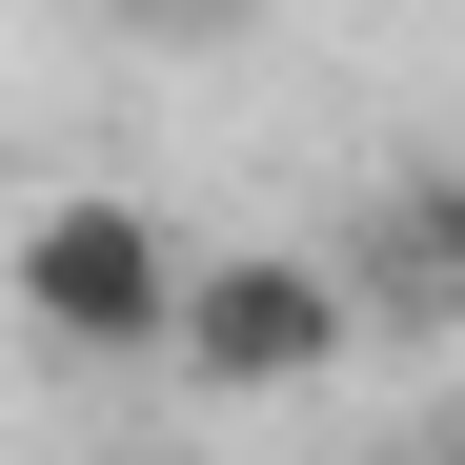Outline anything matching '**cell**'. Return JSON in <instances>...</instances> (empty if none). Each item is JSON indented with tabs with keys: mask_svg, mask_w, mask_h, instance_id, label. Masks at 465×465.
I'll use <instances>...</instances> for the list:
<instances>
[{
	"mask_svg": "<svg viewBox=\"0 0 465 465\" xmlns=\"http://www.w3.org/2000/svg\"><path fill=\"white\" fill-rule=\"evenodd\" d=\"M364 344V283L324 243H183V303H163V364L203 405H303Z\"/></svg>",
	"mask_w": 465,
	"mask_h": 465,
	"instance_id": "cell-1",
	"label": "cell"
},
{
	"mask_svg": "<svg viewBox=\"0 0 465 465\" xmlns=\"http://www.w3.org/2000/svg\"><path fill=\"white\" fill-rule=\"evenodd\" d=\"M0 303L61 344V364H163V303H183V223L142 183H61L21 243H0Z\"/></svg>",
	"mask_w": 465,
	"mask_h": 465,
	"instance_id": "cell-2",
	"label": "cell"
},
{
	"mask_svg": "<svg viewBox=\"0 0 465 465\" xmlns=\"http://www.w3.org/2000/svg\"><path fill=\"white\" fill-rule=\"evenodd\" d=\"M364 303H405V324H465V163H405L384 183V223L344 243Z\"/></svg>",
	"mask_w": 465,
	"mask_h": 465,
	"instance_id": "cell-3",
	"label": "cell"
},
{
	"mask_svg": "<svg viewBox=\"0 0 465 465\" xmlns=\"http://www.w3.org/2000/svg\"><path fill=\"white\" fill-rule=\"evenodd\" d=\"M82 21H102V41H142V61H223L263 0H82Z\"/></svg>",
	"mask_w": 465,
	"mask_h": 465,
	"instance_id": "cell-4",
	"label": "cell"
},
{
	"mask_svg": "<svg viewBox=\"0 0 465 465\" xmlns=\"http://www.w3.org/2000/svg\"><path fill=\"white\" fill-rule=\"evenodd\" d=\"M384 465H465V445H384Z\"/></svg>",
	"mask_w": 465,
	"mask_h": 465,
	"instance_id": "cell-5",
	"label": "cell"
}]
</instances>
